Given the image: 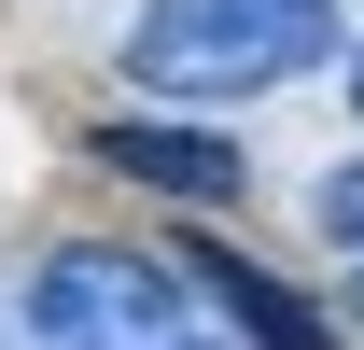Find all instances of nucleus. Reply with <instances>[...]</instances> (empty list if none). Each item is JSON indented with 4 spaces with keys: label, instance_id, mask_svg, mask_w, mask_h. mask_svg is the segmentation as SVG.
<instances>
[{
    "label": "nucleus",
    "instance_id": "f257e3e1",
    "mask_svg": "<svg viewBox=\"0 0 364 350\" xmlns=\"http://www.w3.org/2000/svg\"><path fill=\"white\" fill-rule=\"evenodd\" d=\"M336 56V0H140L127 14V85L140 98H267Z\"/></svg>",
    "mask_w": 364,
    "mask_h": 350
},
{
    "label": "nucleus",
    "instance_id": "f03ea898",
    "mask_svg": "<svg viewBox=\"0 0 364 350\" xmlns=\"http://www.w3.org/2000/svg\"><path fill=\"white\" fill-rule=\"evenodd\" d=\"M28 336H43V350H225L210 322H196V295H182L154 253H127V238H70V253H43V280H28Z\"/></svg>",
    "mask_w": 364,
    "mask_h": 350
},
{
    "label": "nucleus",
    "instance_id": "7ed1b4c3",
    "mask_svg": "<svg viewBox=\"0 0 364 350\" xmlns=\"http://www.w3.org/2000/svg\"><path fill=\"white\" fill-rule=\"evenodd\" d=\"M98 169H127V182H154V196H182V211H225L238 182V140H210V127H154V112H127V127H98Z\"/></svg>",
    "mask_w": 364,
    "mask_h": 350
},
{
    "label": "nucleus",
    "instance_id": "20e7f679",
    "mask_svg": "<svg viewBox=\"0 0 364 350\" xmlns=\"http://www.w3.org/2000/svg\"><path fill=\"white\" fill-rule=\"evenodd\" d=\"M196 280L225 295V322H238V336H252V350H336V336H322V322H309V308H294V295H280V280H267V266H252V253H210V238H196Z\"/></svg>",
    "mask_w": 364,
    "mask_h": 350
},
{
    "label": "nucleus",
    "instance_id": "39448f33",
    "mask_svg": "<svg viewBox=\"0 0 364 350\" xmlns=\"http://www.w3.org/2000/svg\"><path fill=\"white\" fill-rule=\"evenodd\" d=\"M322 224H336V238L364 253V169H336V182H322Z\"/></svg>",
    "mask_w": 364,
    "mask_h": 350
},
{
    "label": "nucleus",
    "instance_id": "423d86ee",
    "mask_svg": "<svg viewBox=\"0 0 364 350\" xmlns=\"http://www.w3.org/2000/svg\"><path fill=\"white\" fill-rule=\"evenodd\" d=\"M336 70H350V112H364V43H350V56H336Z\"/></svg>",
    "mask_w": 364,
    "mask_h": 350
}]
</instances>
